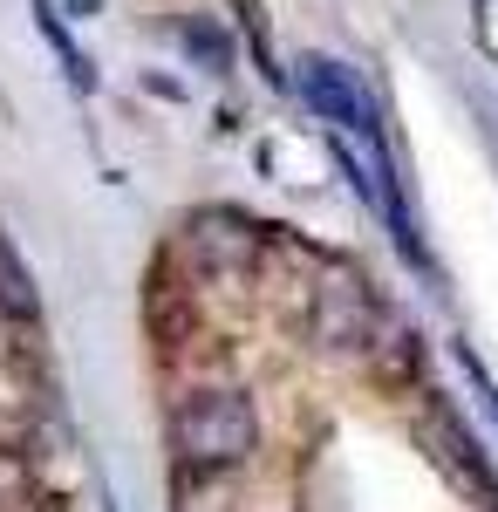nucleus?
Segmentation results:
<instances>
[{
  "label": "nucleus",
  "mask_w": 498,
  "mask_h": 512,
  "mask_svg": "<svg viewBox=\"0 0 498 512\" xmlns=\"http://www.w3.org/2000/svg\"><path fill=\"white\" fill-rule=\"evenodd\" d=\"M178 48L192 55V69H205V76H226L232 69V35L219 21H205V14H185L178 21Z\"/></svg>",
  "instance_id": "nucleus-7"
},
{
  "label": "nucleus",
  "mask_w": 498,
  "mask_h": 512,
  "mask_svg": "<svg viewBox=\"0 0 498 512\" xmlns=\"http://www.w3.org/2000/svg\"><path fill=\"white\" fill-rule=\"evenodd\" d=\"M417 437L430 444V458H437L444 472L458 478V485L471 492V499H485V506L498 499V485H492V465H485V451H478V437H471V431L458 424V410H451V403H430V410L417 417Z\"/></svg>",
  "instance_id": "nucleus-5"
},
{
  "label": "nucleus",
  "mask_w": 498,
  "mask_h": 512,
  "mask_svg": "<svg viewBox=\"0 0 498 512\" xmlns=\"http://www.w3.org/2000/svg\"><path fill=\"white\" fill-rule=\"evenodd\" d=\"M0 315H14V321H35L41 315V294H35V274L21 267V253L0 239Z\"/></svg>",
  "instance_id": "nucleus-8"
},
{
  "label": "nucleus",
  "mask_w": 498,
  "mask_h": 512,
  "mask_svg": "<svg viewBox=\"0 0 498 512\" xmlns=\"http://www.w3.org/2000/svg\"><path fill=\"white\" fill-rule=\"evenodd\" d=\"M451 355H458V369H464V376H471V390L485 396V410H492V417H498V383H492V376H485V362H478V355L464 349V342H458V349H451Z\"/></svg>",
  "instance_id": "nucleus-10"
},
{
  "label": "nucleus",
  "mask_w": 498,
  "mask_h": 512,
  "mask_svg": "<svg viewBox=\"0 0 498 512\" xmlns=\"http://www.w3.org/2000/svg\"><path fill=\"white\" fill-rule=\"evenodd\" d=\"M171 451L185 472H239L260 451V410L246 390H198L171 417Z\"/></svg>",
  "instance_id": "nucleus-1"
},
{
  "label": "nucleus",
  "mask_w": 498,
  "mask_h": 512,
  "mask_svg": "<svg viewBox=\"0 0 498 512\" xmlns=\"http://www.w3.org/2000/svg\"><path fill=\"white\" fill-rule=\"evenodd\" d=\"M35 28H41V41L55 48V62L69 69V82H76L82 96H96V62H89V55L76 48V35L62 28V14H55V0H35Z\"/></svg>",
  "instance_id": "nucleus-6"
},
{
  "label": "nucleus",
  "mask_w": 498,
  "mask_h": 512,
  "mask_svg": "<svg viewBox=\"0 0 498 512\" xmlns=\"http://www.w3.org/2000/svg\"><path fill=\"white\" fill-rule=\"evenodd\" d=\"M307 342L321 355H362L383 342V308L369 294V280L348 274V267H328L307 294Z\"/></svg>",
  "instance_id": "nucleus-2"
},
{
  "label": "nucleus",
  "mask_w": 498,
  "mask_h": 512,
  "mask_svg": "<svg viewBox=\"0 0 498 512\" xmlns=\"http://www.w3.org/2000/svg\"><path fill=\"white\" fill-rule=\"evenodd\" d=\"M185 253H192L205 274L239 280V274L260 267V253H267V226L246 219V212H232V205H198L192 219H185Z\"/></svg>",
  "instance_id": "nucleus-3"
},
{
  "label": "nucleus",
  "mask_w": 498,
  "mask_h": 512,
  "mask_svg": "<svg viewBox=\"0 0 498 512\" xmlns=\"http://www.w3.org/2000/svg\"><path fill=\"white\" fill-rule=\"evenodd\" d=\"M0 512H41L35 465L21 451H7V444H0Z\"/></svg>",
  "instance_id": "nucleus-9"
},
{
  "label": "nucleus",
  "mask_w": 498,
  "mask_h": 512,
  "mask_svg": "<svg viewBox=\"0 0 498 512\" xmlns=\"http://www.w3.org/2000/svg\"><path fill=\"white\" fill-rule=\"evenodd\" d=\"M294 82H301V96L321 110L328 130H342L355 144H376L383 151V123H376V103L362 96V82L348 76L342 62H328V55H301L294 62Z\"/></svg>",
  "instance_id": "nucleus-4"
}]
</instances>
